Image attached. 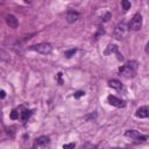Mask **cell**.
<instances>
[{"label": "cell", "instance_id": "1", "mask_svg": "<svg viewBox=\"0 0 149 149\" xmlns=\"http://www.w3.org/2000/svg\"><path fill=\"white\" fill-rule=\"evenodd\" d=\"M137 66H139V64H137L136 61H129V62H127L125 65H122L119 69V72L123 77H127V78L134 77L135 73H136V71H137Z\"/></svg>", "mask_w": 149, "mask_h": 149}, {"label": "cell", "instance_id": "2", "mask_svg": "<svg viewBox=\"0 0 149 149\" xmlns=\"http://www.w3.org/2000/svg\"><path fill=\"white\" fill-rule=\"evenodd\" d=\"M29 49L30 50H34V51H37L40 54H43V55H49L52 51V47L49 43H40V44L30 45Z\"/></svg>", "mask_w": 149, "mask_h": 149}, {"label": "cell", "instance_id": "3", "mask_svg": "<svg viewBox=\"0 0 149 149\" xmlns=\"http://www.w3.org/2000/svg\"><path fill=\"white\" fill-rule=\"evenodd\" d=\"M142 27V15L140 13H136L133 19L130 20L129 24H128V28L130 30H140Z\"/></svg>", "mask_w": 149, "mask_h": 149}, {"label": "cell", "instance_id": "4", "mask_svg": "<svg viewBox=\"0 0 149 149\" xmlns=\"http://www.w3.org/2000/svg\"><path fill=\"white\" fill-rule=\"evenodd\" d=\"M127 31V26L123 23V22H120L116 24V27L114 28V31H113V35L115 38H122L125 36Z\"/></svg>", "mask_w": 149, "mask_h": 149}, {"label": "cell", "instance_id": "5", "mask_svg": "<svg viewBox=\"0 0 149 149\" xmlns=\"http://www.w3.org/2000/svg\"><path fill=\"white\" fill-rule=\"evenodd\" d=\"M125 135L127 136V137H130L132 140H135V141H137V142H144L146 140H147V136H144V135H141L137 130H133V129H130V130H127L126 133H125Z\"/></svg>", "mask_w": 149, "mask_h": 149}, {"label": "cell", "instance_id": "6", "mask_svg": "<svg viewBox=\"0 0 149 149\" xmlns=\"http://www.w3.org/2000/svg\"><path fill=\"white\" fill-rule=\"evenodd\" d=\"M49 142H50L49 137L45 136V135H42V136H40V137H37L35 140V142H34V149H36V148H44V147H47L49 144Z\"/></svg>", "mask_w": 149, "mask_h": 149}, {"label": "cell", "instance_id": "7", "mask_svg": "<svg viewBox=\"0 0 149 149\" xmlns=\"http://www.w3.org/2000/svg\"><path fill=\"white\" fill-rule=\"evenodd\" d=\"M107 100H108V102H109L112 106H115V107H119V108H120V107H125V105H126L123 100L116 98L115 95H108Z\"/></svg>", "mask_w": 149, "mask_h": 149}, {"label": "cell", "instance_id": "8", "mask_svg": "<svg viewBox=\"0 0 149 149\" xmlns=\"http://www.w3.org/2000/svg\"><path fill=\"white\" fill-rule=\"evenodd\" d=\"M136 116L137 118H148L149 116V107L148 106H141L136 109Z\"/></svg>", "mask_w": 149, "mask_h": 149}, {"label": "cell", "instance_id": "9", "mask_svg": "<svg viewBox=\"0 0 149 149\" xmlns=\"http://www.w3.org/2000/svg\"><path fill=\"white\" fill-rule=\"evenodd\" d=\"M6 23H7L10 28H16V27L19 26L17 19H16L14 15H12V14H8V15L6 16Z\"/></svg>", "mask_w": 149, "mask_h": 149}, {"label": "cell", "instance_id": "10", "mask_svg": "<svg viewBox=\"0 0 149 149\" xmlns=\"http://www.w3.org/2000/svg\"><path fill=\"white\" fill-rule=\"evenodd\" d=\"M78 19H79V13H77V12H74V10L68 12V14H66V21H68L69 23H73V22H76Z\"/></svg>", "mask_w": 149, "mask_h": 149}, {"label": "cell", "instance_id": "11", "mask_svg": "<svg viewBox=\"0 0 149 149\" xmlns=\"http://www.w3.org/2000/svg\"><path fill=\"white\" fill-rule=\"evenodd\" d=\"M108 85H109V87L115 88V90H118V91L123 90V85L121 84V81H119V80H116V79H112V80H109V81H108Z\"/></svg>", "mask_w": 149, "mask_h": 149}, {"label": "cell", "instance_id": "12", "mask_svg": "<svg viewBox=\"0 0 149 149\" xmlns=\"http://www.w3.org/2000/svg\"><path fill=\"white\" fill-rule=\"evenodd\" d=\"M31 115V111H28V109H24L23 112H22V116H21V119H22V121L23 122H26L28 119H29V116Z\"/></svg>", "mask_w": 149, "mask_h": 149}, {"label": "cell", "instance_id": "13", "mask_svg": "<svg viewBox=\"0 0 149 149\" xmlns=\"http://www.w3.org/2000/svg\"><path fill=\"white\" fill-rule=\"evenodd\" d=\"M121 6H122V9L126 12V10H128L130 8V2L127 1V0H123V1H121Z\"/></svg>", "mask_w": 149, "mask_h": 149}, {"label": "cell", "instance_id": "14", "mask_svg": "<svg viewBox=\"0 0 149 149\" xmlns=\"http://www.w3.org/2000/svg\"><path fill=\"white\" fill-rule=\"evenodd\" d=\"M19 118V112H17V109H13L12 112H10V119L12 120H15V119H17Z\"/></svg>", "mask_w": 149, "mask_h": 149}, {"label": "cell", "instance_id": "15", "mask_svg": "<svg viewBox=\"0 0 149 149\" xmlns=\"http://www.w3.org/2000/svg\"><path fill=\"white\" fill-rule=\"evenodd\" d=\"M81 149H97V146H94V144H92V143H85V144L81 147Z\"/></svg>", "mask_w": 149, "mask_h": 149}, {"label": "cell", "instance_id": "16", "mask_svg": "<svg viewBox=\"0 0 149 149\" xmlns=\"http://www.w3.org/2000/svg\"><path fill=\"white\" fill-rule=\"evenodd\" d=\"M76 54V49H71V50H69V51H65V56L68 57V58H70L72 55H74Z\"/></svg>", "mask_w": 149, "mask_h": 149}, {"label": "cell", "instance_id": "17", "mask_svg": "<svg viewBox=\"0 0 149 149\" xmlns=\"http://www.w3.org/2000/svg\"><path fill=\"white\" fill-rule=\"evenodd\" d=\"M76 147V143H68V144H64L63 146V149H73Z\"/></svg>", "mask_w": 149, "mask_h": 149}, {"label": "cell", "instance_id": "18", "mask_svg": "<svg viewBox=\"0 0 149 149\" xmlns=\"http://www.w3.org/2000/svg\"><path fill=\"white\" fill-rule=\"evenodd\" d=\"M84 94H85V92H84V91H77L73 95H74V98H76V99H79V98H80V97H83Z\"/></svg>", "mask_w": 149, "mask_h": 149}, {"label": "cell", "instance_id": "19", "mask_svg": "<svg viewBox=\"0 0 149 149\" xmlns=\"http://www.w3.org/2000/svg\"><path fill=\"white\" fill-rule=\"evenodd\" d=\"M14 129H15V127H9L8 128V134H10V136L14 135Z\"/></svg>", "mask_w": 149, "mask_h": 149}, {"label": "cell", "instance_id": "20", "mask_svg": "<svg viewBox=\"0 0 149 149\" xmlns=\"http://www.w3.org/2000/svg\"><path fill=\"white\" fill-rule=\"evenodd\" d=\"M0 93H1V99H3V98H5V95H6L5 91H3V90H1V92H0Z\"/></svg>", "mask_w": 149, "mask_h": 149}, {"label": "cell", "instance_id": "21", "mask_svg": "<svg viewBox=\"0 0 149 149\" xmlns=\"http://www.w3.org/2000/svg\"><path fill=\"white\" fill-rule=\"evenodd\" d=\"M146 51L149 52V42H148V44H147V47H146Z\"/></svg>", "mask_w": 149, "mask_h": 149}]
</instances>
